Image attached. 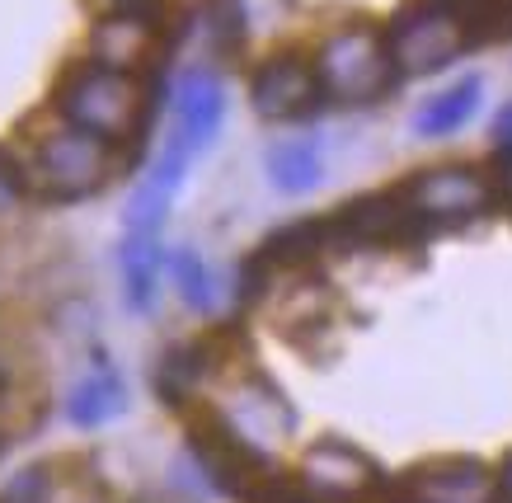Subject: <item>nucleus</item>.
<instances>
[{"label": "nucleus", "mask_w": 512, "mask_h": 503, "mask_svg": "<svg viewBox=\"0 0 512 503\" xmlns=\"http://www.w3.org/2000/svg\"><path fill=\"white\" fill-rule=\"evenodd\" d=\"M160 38V15L156 5H118L94 24L90 33V62L109 66V71H132L151 62Z\"/></svg>", "instance_id": "9"}, {"label": "nucleus", "mask_w": 512, "mask_h": 503, "mask_svg": "<svg viewBox=\"0 0 512 503\" xmlns=\"http://www.w3.org/2000/svg\"><path fill=\"white\" fill-rule=\"evenodd\" d=\"M480 95H484L480 76H466V80H456V85H447L442 95H433L414 113V132L419 137H451V132H461L480 113Z\"/></svg>", "instance_id": "12"}, {"label": "nucleus", "mask_w": 512, "mask_h": 503, "mask_svg": "<svg viewBox=\"0 0 512 503\" xmlns=\"http://www.w3.org/2000/svg\"><path fill=\"white\" fill-rule=\"evenodd\" d=\"M264 165H268L273 189H282V193H311L320 184V170H325L315 142H278L268 151Z\"/></svg>", "instance_id": "14"}, {"label": "nucleus", "mask_w": 512, "mask_h": 503, "mask_svg": "<svg viewBox=\"0 0 512 503\" xmlns=\"http://www.w3.org/2000/svg\"><path fill=\"white\" fill-rule=\"evenodd\" d=\"M470 19V38L475 43H498L512 38V0H461Z\"/></svg>", "instance_id": "16"}, {"label": "nucleus", "mask_w": 512, "mask_h": 503, "mask_svg": "<svg viewBox=\"0 0 512 503\" xmlns=\"http://www.w3.org/2000/svg\"><path fill=\"white\" fill-rule=\"evenodd\" d=\"M151 95L141 76L132 71H109L99 62H85L66 71L57 85V118L76 132H90L104 146H127L146 132Z\"/></svg>", "instance_id": "1"}, {"label": "nucleus", "mask_w": 512, "mask_h": 503, "mask_svg": "<svg viewBox=\"0 0 512 503\" xmlns=\"http://www.w3.org/2000/svg\"><path fill=\"white\" fill-rule=\"evenodd\" d=\"M170 273L174 283H179V292H184V301L193 306V311H212V301H217V283H212V268L202 264L193 250H179L170 259Z\"/></svg>", "instance_id": "15"}, {"label": "nucleus", "mask_w": 512, "mask_h": 503, "mask_svg": "<svg viewBox=\"0 0 512 503\" xmlns=\"http://www.w3.org/2000/svg\"><path fill=\"white\" fill-rule=\"evenodd\" d=\"M221 118H226V90H221V80L212 76V71H188V76L179 80V90H174L170 137H179V142L198 156V151L212 146Z\"/></svg>", "instance_id": "10"}, {"label": "nucleus", "mask_w": 512, "mask_h": 503, "mask_svg": "<svg viewBox=\"0 0 512 503\" xmlns=\"http://www.w3.org/2000/svg\"><path fill=\"white\" fill-rule=\"evenodd\" d=\"M109 165H113V146H104L90 132H76V127L62 123L57 132H47L43 142H38L29 179L47 203H80V198L104 189Z\"/></svg>", "instance_id": "5"}, {"label": "nucleus", "mask_w": 512, "mask_h": 503, "mask_svg": "<svg viewBox=\"0 0 512 503\" xmlns=\"http://www.w3.org/2000/svg\"><path fill=\"white\" fill-rule=\"evenodd\" d=\"M400 203L409 221L423 231H447V226H466L484 217L498 203V184L475 165H437V170L409 174L400 189Z\"/></svg>", "instance_id": "4"}, {"label": "nucleus", "mask_w": 512, "mask_h": 503, "mask_svg": "<svg viewBox=\"0 0 512 503\" xmlns=\"http://www.w3.org/2000/svg\"><path fill=\"white\" fill-rule=\"evenodd\" d=\"M118 5H151V0H113V10H118Z\"/></svg>", "instance_id": "22"}, {"label": "nucleus", "mask_w": 512, "mask_h": 503, "mask_svg": "<svg viewBox=\"0 0 512 503\" xmlns=\"http://www.w3.org/2000/svg\"><path fill=\"white\" fill-rule=\"evenodd\" d=\"M0 452H5V438H0Z\"/></svg>", "instance_id": "24"}, {"label": "nucleus", "mask_w": 512, "mask_h": 503, "mask_svg": "<svg viewBox=\"0 0 512 503\" xmlns=\"http://www.w3.org/2000/svg\"><path fill=\"white\" fill-rule=\"evenodd\" d=\"M24 189V170H19V160L0 146V198H15Z\"/></svg>", "instance_id": "18"}, {"label": "nucleus", "mask_w": 512, "mask_h": 503, "mask_svg": "<svg viewBox=\"0 0 512 503\" xmlns=\"http://www.w3.org/2000/svg\"><path fill=\"white\" fill-rule=\"evenodd\" d=\"M381 503H503L498 475L475 456H437L386 485Z\"/></svg>", "instance_id": "7"}, {"label": "nucleus", "mask_w": 512, "mask_h": 503, "mask_svg": "<svg viewBox=\"0 0 512 503\" xmlns=\"http://www.w3.org/2000/svg\"><path fill=\"white\" fill-rule=\"evenodd\" d=\"M498 137H512V104L498 113Z\"/></svg>", "instance_id": "21"}, {"label": "nucleus", "mask_w": 512, "mask_h": 503, "mask_svg": "<svg viewBox=\"0 0 512 503\" xmlns=\"http://www.w3.org/2000/svg\"><path fill=\"white\" fill-rule=\"evenodd\" d=\"M0 386H5V362H0Z\"/></svg>", "instance_id": "23"}, {"label": "nucleus", "mask_w": 512, "mask_h": 503, "mask_svg": "<svg viewBox=\"0 0 512 503\" xmlns=\"http://www.w3.org/2000/svg\"><path fill=\"white\" fill-rule=\"evenodd\" d=\"M47 480H52V475H47V466H29V471H19L10 485L0 489V503H43L47 489H52Z\"/></svg>", "instance_id": "17"}, {"label": "nucleus", "mask_w": 512, "mask_h": 503, "mask_svg": "<svg viewBox=\"0 0 512 503\" xmlns=\"http://www.w3.org/2000/svg\"><path fill=\"white\" fill-rule=\"evenodd\" d=\"M315 76L329 104L343 109H367L376 99H386L395 90V62L386 52V33L367 29V24H348V29L329 33L320 52H315Z\"/></svg>", "instance_id": "3"}, {"label": "nucleus", "mask_w": 512, "mask_h": 503, "mask_svg": "<svg viewBox=\"0 0 512 503\" xmlns=\"http://www.w3.org/2000/svg\"><path fill=\"white\" fill-rule=\"evenodd\" d=\"M160 240L156 236H127L123 250H118V268H123V287H127V301L132 311H151L156 301V287H160Z\"/></svg>", "instance_id": "13"}, {"label": "nucleus", "mask_w": 512, "mask_h": 503, "mask_svg": "<svg viewBox=\"0 0 512 503\" xmlns=\"http://www.w3.org/2000/svg\"><path fill=\"white\" fill-rule=\"evenodd\" d=\"M498 494H503V503H512V456L503 461V471H498Z\"/></svg>", "instance_id": "20"}, {"label": "nucleus", "mask_w": 512, "mask_h": 503, "mask_svg": "<svg viewBox=\"0 0 512 503\" xmlns=\"http://www.w3.org/2000/svg\"><path fill=\"white\" fill-rule=\"evenodd\" d=\"M301 485L320 503H381L390 480L362 447L343 438H325L301 456Z\"/></svg>", "instance_id": "6"}, {"label": "nucleus", "mask_w": 512, "mask_h": 503, "mask_svg": "<svg viewBox=\"0 0 512 503\" xmlns=\"http://www.w3.org/2000/svg\"><path fill=\"white\" fill-rule=\"evenodd\" d=\"M249 104H254L259 118H278V123H292V118L315 113L325 104L315 62L296 57V52L268 57V62L254 71V80H249Z\"/></svg>", "instance_id": "8"}, {"label": "nucleus", "mask_w": 512, "mask_h": 503, "mask_svg": "<svg viewBox=\"0 0 512 503\" xmlns=\"http://www.w3.org/2000/svg\"><path fill=\"white\" fill-rule=\"evenodd\" d=\"M466 48H475V38H470V19L461 0H409L386 24V52L400 80L433 76Z\"/></svg>", "instance_id": "2"}, {"label": "nucleus", "mask_w": 512, "mask_h": 503, "mask_svg": "<svg viewBox=\"0 0 512 503\" xmlns=\"http://www.w3.org/2000/svg\"><path fill=\"white\" fill-rule=\"evenodd\" d=\"M123 405H127V386L109 362H94L90 372L71 386V395H66V414H71V424H80V428L109 424V419L123 414Z\"/></svg>", "instance_id": "11"}, {"label": "nucleus", "mask_w": 512, "mask_h": 503, "mask_svg": "<svg viewBox=\"0 0 512 503\" xmlns=\"http://www.w3.org/2000/svg\"><path fill=\"white\" fill-rule=\"evenodd\" d=\"M498 193L512 203V137H508V146H503V160H498Z\"/></svg>", "instance_id": "19"}]
</instances>
